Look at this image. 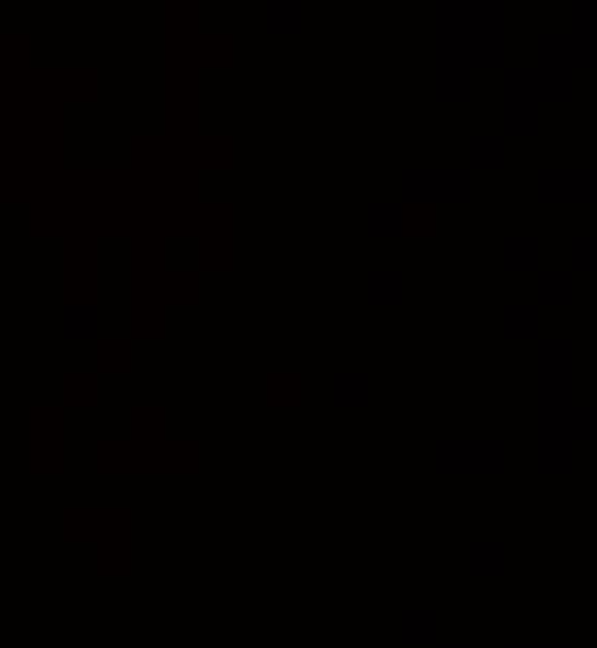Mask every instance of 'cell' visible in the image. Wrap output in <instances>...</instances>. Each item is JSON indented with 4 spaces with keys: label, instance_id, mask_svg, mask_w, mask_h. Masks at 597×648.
<instances>
[{
    "label": "cell",
    "instance_id": "obj_2",
    "mask_svg": "<svg viewBox=\"0 0 597 648\" xmlns=\"http://www.w3.org/2000/svg\"><path fill=\"white\" fill-rule=\"evenodd\" d=\"M132 424H136V441H144V437H153V432H161V424H166V411H161V407H136Z\"/></svg>",
    "mask_w": 597,
    "mask_h": 648
},
{
    "label": "cell",
    "instance_id": "obj_1",
    "mask_svg": "<svg viewBox=\"0 0 597 648\" xmlns=\"http://www.w3.org/2000/svg\"><path fill=\"white\" fill-rule=\"evenodd\" d=\"M64 390H68V399H89V394L98 390V373L94 369H68Z\"/></svg>",
    "mask_w": 597,
    "mask_h": 648
},
{
    "label": "cell",
    "instance_id": "obj_4",
    "mask_svg": "<svg viewBox=\"0 0 597 648\" xmlns=\"http://www.w3.org/2000/svg\"><path fill=\"white\" fill-rule=\"evenodd\" d=\"M267 390L271 394H288V390H301V373L297 369H280L267 377Z\"/></svg>",
    "mask_w": 597,
    "mask_h": 648
},
{
    "label": "cell",
    "instance_id": "obj_3",
    "mask_svg": "<svg viewBox=\"0 0 597 648\" xmlns=\"http://www.w3.org/2000/svg\"><path fill=\"white\" fill-rule=\"evenodd\" d=\"M98 352H102L106 365H123V360L132 356V339H128V335H106Z\"/></svg>",
    "mask_w": 597,
    "mask_h": 648
}]
</instances>
